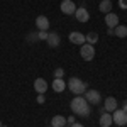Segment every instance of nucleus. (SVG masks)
I'll use <instances>...</instances> for the list:
<instances>
[{
	"label": "nucleus",
	"mask_w": 127,
	"mask_h": 127,
	"mask_svg": "<svg viewBox=\"0 0 127 127\" xmlns=\"http://www.w3.org/2000/svg\"><path fill=\"white\" fill-rule=\"evenodd\" d=\"M71 110L76 114V115H81V117H88L90 115V103H88L85 97L81 95H76V97L71 100Z\"/></svg>",
	"instance_id": "nucleus-1"
},
{
	"label": "nucleus",
	"mask_w": 127,
	"mask_h": 127,
	"mask_svg": "<svg viewBox=\"0 0 127 127\" xmlns=\"http://www.w3.org/2000/svg\"><path fill=\"white\" fill-rule=\"evenodd\" d=\"M68 88H69V92H73L75 95H81V93L87 92V83L81 81L80 78H76V76H73V78L68 80Z\"/></svg>",
	"instance_id": "nucleus-2"
},
{
	"label": "nucleus",
	"mask_w": 127,
	"mask_h": 127,
	"mask_svg": "<svg viewBox=\"0 0 127 127\" xmlns=\"http://www.w3.org/2000/svg\"><path fill=\"white\" fill-rule=\"evenodd\" d=\"M112 120H114V124H117V126H127V112L126 110H122V108H117V110H114L112 112Z\"/></svg>",
	"instance_id": "nucleus-3"
},
{
	"label": "nucleus",
	"mask_w": 127,
	"mask_h": 127,
	"mask_svg": "<svg viewBox=\"0 0 127 127\" xmlns=\"http://www.w3.org/2000/svg\"><path fill=\"white\" fill-rule=\"evenodd\" d=\"M85 100H87L90 105H98L102 102V95H100V92H97V90H88V92H85Z\"/></svg>",
	"instance_id": "nucleus-4"
},
{
	"label": "nucleus",
	"mask_w": 127,
	"mask_h": 127,
	"mask_svg": "<svg viewBox=\"0 0 127 127\" xmlns=\"http://www.w3.org/2000/svg\"><path fill=\"white\" fill-rule=\"evenodd\" d=\"M80 54H81V58L85 59V61H92V59L95 58V49H93V46L92 44H83L81 46V49H80Z\"/></svg>",
	"instance_id": "nucleus-5"
},
{
	"label": "nucleus",
	"mask_w": 127,
	"mask_h": 127,
	"mask_svg": "<svg viewBox=\"0 0 127 127\" xmlns=\"http://www.w3.org/2000/svg\"><path fill=\"white\" fill-rule=\"evenodd\" d=\"M61 12L66 14V15H73L76 12V5L71 2V0H63L61 2Z\"/></svg>",
	"instance_id": "nucleus-6"
},
{
	"label": "nucleus",
	"mask_w": 127,
	"mask_h": 127,
	"mask_svg": "<svg viewBox=\"0 0 127 127\" xmlns=\"http://www.w3.org/2000/svg\"><path fill=\"white\" fill-rule=\"evenodd\" d=\"M69 41L73 42V44H80V46H83L85 42H87V39H85V36L81 34V32H76V31H73V32H69Z\"/></svg>",
	"instance_id": "nucleus-7"
},
{
	"label": "nucleus",
	"mask_w": 127,
	"mask_h": 127,
	"mask_svg": "<svg viewBox=\"0 0 127 127\" xmlns=\"http://www.w3.org/2000/svg\"><path fill=\"white\" fill-rule=\"evenodd\" d=\"M105 24H107V27H110V29H115L119 26V17L115 14L108 12V14H105Z\"/></svg>",
	"instance_id": "nucleus-8"
},
{
	"label": "nucleus",
	"mask_w": 127,
	"mask_h": 127,
	"mask_svg": "<svg viewBox=\"0 0 127 127\" xmlns=\"http://www.w3.org/2000/svg\"><path fill=\"white\" fill-rule=\"evenodd\" d=\"M103 108H105V112H108V114H112L114 110H117V100L114 97H107L105 98V105H103Z\"/></svg>",
	"instance_id": "nucleus-9"
},
{
	"label": "nucleus",
	"mask_w": 127,
	"mask_h": 127,
	"mask_svg": "<svg viewBox=\"0 0 127 127\" xmlns=\"http://www.w3.org/2000/svg\"><path fill=\"white\" fill-rule=\"evenodd\" d=\"M34 90L37 93H44L48 90V81L44 78H36V81H34Z\"/></svg>",
	"instance_id": "nucleus-10"
},
{
	"label": "nucleus",
	"mask_w": 127,
	"mask_h": 127,
	"mask_svg": "<svg viewBox=\"0 0 127 127\" xmlns=\"http://www.w3.org/2000/svg\"><path fill=\"white\" fill-rule=\"evenodd\" d=\"M48 44L51 46V48H58L59 42H61V37H59V34H56V32H48Z\"/></svg>",
	"instance_id": "nucleus-11"
},
{
	"label": "nucleus",
	"mask_w": 127,
	"mask_h": 127,
	"mask_svg": "<svg viewBox=\"0 0 127 127\" xmlns=\"http://www.w3.org/2000/svg\"><path fill=\"white\" fill-rule=\"evenodd\" d=\"M64 88H66V81H64L63 78H54L53 80V90H54L56 93L64 92Z\"/></svg>",
	"instance_id": "nucleus-12"
},
{
	"label": "nucleus",
	"mask_w": 127,
	"mask_h": 127,
	"mask_svg": "<svg viewBox=\"0 0 127 127\" xmlns=\"http://www.w3.org/2000/svg\"><path fill=\"white\" fill-rule=\"evenodd\" d=\"M75 17H76L80 22H87V20L90 19V14H88V10L85 9V7H80V9H76V12H75Z\"/></svg>",
	"instance_id": "nucleus-13"
},
{
	"label": "nucleus",
	"mask_w": 127,
	"mask_h": 127,
	"mask_svg": "<svg viewBox=\"0 0 127 127\" xmlns=\"http://www.w3.org/2000/svg\"><path fill=\"white\" fill-rule=\"evenodd\" d=\"M36 26H37L39 31H48L49 29V19L44 17V15H39V17L36 19Z\"/></svg>",
	"instance_id": "nucleus-14"
},
{
	"label": "nucleus",
	"mask_w": 127,
	"mask_h": 127,
	"mask_svg": "<svg viewBox=\"0 0 127 127\" xmlns=\"http://www.w3.org/2000/svg\"><path fill=\"white\" fill-rule=\"evenodd\" d=\"M112 124H114V120H112V114L103 112V114L100 115V126H102V127H110Z\"/></svg>",
	"instance_id": "nucleus-15"
},
{
	"label": "nucleus",
	"mask_w": 127,
	"mask_h": 127,
	"mask_svg": "<svg viewBox=\"0 0 127 127\" xmlns=\"http://www.w3.org/2000/svg\"><path fill=\"white\" fill-rule=\"evenodd\" d=\"M51 127H66V119L63 115H54L51 119Z\"/></svg>",
	"instance_id": "nucleus-16"
},
{
	"label": "nucleus",
	"mask_w": 127,
	"mask_h": 127,
	"mask_svg": "<svg viewBox=\"0 0 127 127\" xmlns=\"http://www.w3.org/2000/svg\"><path fill=\"white\" fill-rule=\"evenodd\" d=\"M114 36H117V37H127V27L126 26H122V24H119L117 27L114 29Z\"/></svg>",
	"instance_id": "nucleus-17"
},
{
	"label": "nucleus",
	"mask_w": 127,
	"mask_h": 127,
	"mask_svg": "<svg viewBox=\"0 0 127 127\" xmlns=\"http://www.w3.org/2000/svg\"><path fill=\"white\" fill-rule=\"evenodd\" d=\"M100 10H102L103 14H108V12L112 10V2H110V0H102V2H100Z\"/></svg>",
	"instance_id": "nucleus-18"
},
{
	"label": "nucleus",
	"mask_w": 127,
	"mask_h": 127,
	"mask_svg": "<svg viewBox=\"0 0 127 127\" xmlns=\"http://www.w3.org/2000/svg\"><path fill=\"white\" fill-rule=\"evenodd\" d=\"M85 39H87L88 44H92V46H93V44L98 41V34H97V32H90V34H87V36H85Z\"/></svg>",
	"instance_id": "nucleus-19"
},
{
	"label": "nucleus",
	"mask_w": 127,
	"mask_h": 127,
	"mask_svg": "<svg viewBox=\"0 0 127 127\" xmlns=\"http://www.w3.org/2000/svg\"><path fill=\"white\" fill-rule=\"evenodd\" d=\"M64 76V69L63 68H56L54 69V78H63Z\"/></svg>",
	"instance_id": "nucleus-20"
},
{
	"label": "nucleus",
	"mask_w": 127,
	"mask_h": 127,
	"mask_svg": "<svg viewBox=\"0 0 127 127\" xmlns=\"http://www.w3.org/2000/svg\"><path fill=\"white\" fill-rule=\"evenodd\" d=\"M37 39L46 41L48 39V31H39V32H37Z\"/></svg>",
	"instance_id": "nucleus-21"
},
{
	"label": "nucleus",
	"mask_w": 127,
	"mask_h": 127,
	"mask_svg": "<svg viewBox=\"0 0 127 127\" xmlns=\"http://www.w3.org/2000/svg\"><path fill=\"white\" fill-rule=\"evenodd\" d=\"M27 41H37V34H36V32H29Z\"/></svg>",
	"instance_id": "nucleus-22"
},
{
	"label": "nucleus",
	"mask_w": 127,
	"mask_h": 127,
	"mask_svg": "<svg viewBox=\"0 0 127 127\" xmlns=\"http://www.w3.org/2000/svg\"><path fill=\"white\" fill-rule=\"evenodd\" d=\"M119 7L120 9H127V0H119Z\"/></svg>",
	"instance_id": "nucleus-23"
},
{
	"label": "nucleus",
	"mask_w": 127,
	"mask_h": 127,
	"mask_svg": "<svg viewBox=\"0 0 127 127\" xmlns=\"http://www.w3.org/2000/svg\"><path fill=\"white\" fill-rule=\"evenodd\" d=\"M44 100H46L44 98V93H39L37 95V103H44Z\"/></svg>",
	"instance_id": "nucleus-24"
},
{
	"label": "nucleus",
	"mask_w": 127,
	"mask_h": 127,
	"mask_svg": "<svg viewBox=\"0 0 127 127\" xmlns=\"http://www.w3.org/2000/svg\"><path fill=\"white\" fill-rule=\"evenodd\" d=\"M66 124H69V126L75 124V117H68V119H66Z\"/></svg>",
	"instance_id": "nucleus-25"
},
{
	"label": "nucleus",
	"mask_w": 127,
	"mask_h": 127,
	"mask_svg": "<svg viewBox=\"0 0 127 127\" xmlns=\"http://www.w3.org/2000/svg\"><path fill=\"white\" fill-rule=\"evenodd\" d=\"M107 34H110V36H114V29H110V27H107Z\"/></svg>",
	"instance_id": "nucleus-26"
},
{
	"label": "nucleus",
	"mask_w": 127,
	"mask_h": 127,
	"mask_svg": "<svg viewBox=\"0 0 127 127\" xmlns=\"http://www.w3.org/2000/svg\"><path fill=\"white\" fill-rule=\"evenodd\" d=\"M122 110H126V112H127V100L124 102V105H122Z\"/></svg>",
	"instance_id": "nucleus-27"
},
{
	"label": "nucleus",
	"mask_w": 127,
	"mask_h": 127,
	"mask_svg": "<svg viewBox=\"0 0 127 127\" xmlns=\"http://www.w3.org/2000/svg\"><path fill=\"white\" fill-rule=\"evenodd\" d=\"M71 127H83V126H81V124H76V122H75V124H71Z\"/></svg>",
	"instance_id": "nucleus-28"
},
{
	"label": "nucleus",
	"mask_w": 127,
	"mask_h": 127,
	"mask_svg": "<svg viewBox=\"0 0 127 127\" xmlns=\"http://www.w3.org/2000/svg\"><path fill=\"white\" fill-rule=\"evenodd\" d=\"M0 127H2V122H0Z\"/></svg>",
	"instance_id": "nucleus-29"
},
{
	"label": "nucleus",
	"mask_w": 127,
	"mask_h": 127,
	"mask_svg": "<svg viewBox=\"0 0 127 127\" xmlns=\"http://www.w3.org/2000/svg\"><path fill=\"white\" fill-rule=\"evenodd\" d=\"M2 127H5V126H2Z\"/></svg>",
	"instance_id": "nucleus-30"
},
{
	"label": "nucleus",
	"mask_w": 127,
	"mask_h": 127,
	"mask_svg": "<svg viewBox=\"0 0 127 127\" xmlns=\"http://www.w3.org/2000/svg\"><path fill=\"white\" fill-rule=\"evenodd\" d=\"M49 127H51V126H49Z\"/></svg>",
	"instance_id": "nucleus-31"
}]
</instances>
